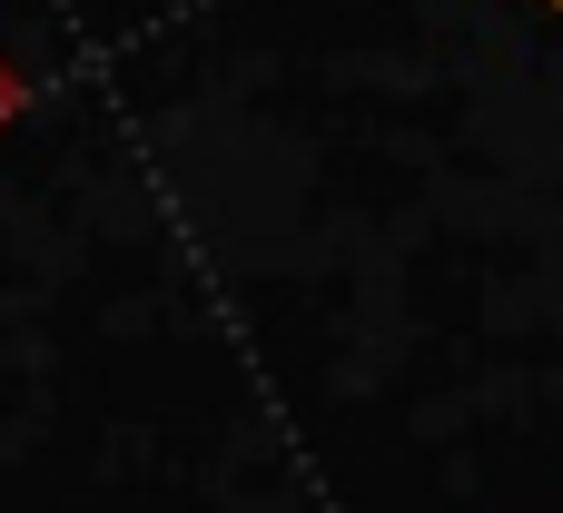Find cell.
<instances>
[{
	"label": "cell",
	"instance_id": "1",
	"mask_svg": "<svg viewBox=\"0 0 563 513\" xmlns=\"http://www.w3.org/2000/svg\"><path fill=\"white\" fill-rule=\"evenodd\" d=\"M554 10H563V0H554Z\"/></svg>",
	"mask_w": 563,
	"mask_h": 513
}]
</instances>
